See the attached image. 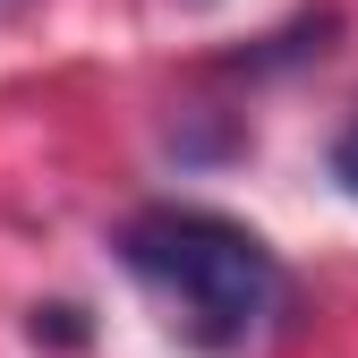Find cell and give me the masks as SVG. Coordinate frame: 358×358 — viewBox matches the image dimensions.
<instances>
[{
    "label": "cell",
    "mask_w": 358,
    "mask_h": 358,
    "mask_svg": "<svg viewBox=\"0 0 358 358\" xmlns=\"http://www.w3.org/2000/svg\"><path fill=\"white\" fill-rule=\"evenodd\" d=\"M120 264L137 282L162 324L205 350V358H239L290 316V273L248 222L213 213V205H145L120 222Z\"/></svg>",
    "instance_id": "6da1fadb"
},
{
    "label": "cell",
    "mask_w": 358,
    "mask_h": 358,
    "mask_svg": "<svg viewBox=\"0 0 358 358\" xmlns=\"http://www.w3.org/2000/svg\"><path fill=\"white\" fill-rule=\"evenodd\" d=\"M333 179H341V188L358 196V120H350L341 137H333Z\"/></svg>",
    "instance_id": "7a4b0ae2"
},
{
    "label": "cell",
    "mask_w": 358,
    "mask_h": 358,
    "mask_svg": "<svg viewBox=\"0 0 358 358\" xmlns=\"http://www.w3.org/2000/svg\"><path fill=\"white\" fill-rule=\"evenodd\" d=\"M188 9H205V0H188Z\"/></svg>",
    "instance_id": "3957f363"
}]
</instances>
